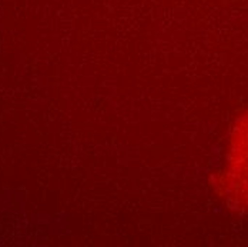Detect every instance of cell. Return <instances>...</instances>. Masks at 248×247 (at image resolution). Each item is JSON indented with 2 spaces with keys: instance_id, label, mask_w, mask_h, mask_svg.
I'll use <instances>...</instances> for the list:
<instances>
[{
  "instance_id": "6da1fadb",
  "label": "cell",
  "mask_w": 248,
  "mask_h": 247,
  "mask_svg": "<svg viewBox=\"0 0 248 247\" xmlns=\"http://www.w3.org/2000/svg\"><path fill=\"white\" fill-rule=\"evenodd\" d=\"M220 186L231 204L248 210V113L230 133Z\"/></svg>"
}]
</instances>
